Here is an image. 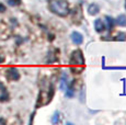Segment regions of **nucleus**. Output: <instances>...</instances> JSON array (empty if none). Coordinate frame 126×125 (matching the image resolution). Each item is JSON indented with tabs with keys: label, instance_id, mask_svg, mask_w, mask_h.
<instances>
[{
	"label": "nucleus",
	"instance_id": "obj_12",
	"mask_svg": "<svg viewBox=\"0 0 126 125\" xmlns=\"http://www.w3.org/2000/svg\"><path fill=\"white\" fill-rule=\"evenodd\" d=\"M126 40V33H120L115 37V41H125Z\"/></svg>",
	"mask_w": 126,
	"mask_h": 125
},
{
	"label": "nucleus",
	"instance_id": "obj_8",
	"mask_svg": "<svg viewBox=\"0 0 126 125\" xmlns=\"http://www.w3.org/2000/svg\"><path fill=\"white\" fill-rule=\"evenodd\" d=\"M0 90H1V94H0V101H7L8 100V98H9V94H8V92H7V90H6V88L3 87L2 85H0Z\"/></svg>",
	"mask_w": 126,
	"mask_h": 125
},
{
	"label": "nucleus",
	"instance_id": "obj_13",
	"mask_svg": "<svg viewBox=\"0 0 126 125\" xmlns=\"http://www.w3.org/2000/svg\"><path fill=\"white\" fill-rule=\"evenodd\" d=\"M8 3L10 6H19L21 3V0H8Z\"/></svg>",
	"mask_w": 126,
	"mask_h": 125
},
{
	"label": "nucleus",
	"instance_id": "obj_4",
	"mask_svg": "<svg viewBox=\"0 0 126 125\" xmlns=\"http://www.w3.org/2000/svg\"><path fill=\"white\" fill-rule=\"evenodd\" d=\"M6 75H7V78L12 81H16L20 79V73H19V70L16 67H10V68H8L6 71Z\"/></svg>",
	"mask_w": 126,
	"mask_h": 125
},
{
	"label": "nucleus",
	"instance_id": "obj_3",
	"mask_svg": "<svg viewBox=\"0 0 126 125\" xmlns=\"http://www.w3.org/2000/svg\"><path fill=\"white\" fill-rule=\"evenodd\" d=\"M53 94H54V90L50 91V93H49V91H48V92H46V91H41L37 103H36V108H38L40 105L42 107V105H45V104H47L48 102H50V100H52V98H53Z\"/></svg>",
	"mask_w": 126,
	"mask_h": 125
},
{
	"label": "nucleus",
	"instance_id": "obj_11",
	"mask_svg": "<svg viewBox=\"0 0 126 125\" xmlns=\"http://www.w3.org/2000/svg\"><path fill=\"white\" fill-rule=\"evenodd\" d=\"M66 88H68L67 87V81H66V76H63V79H62V82H60V89L62 90H65Z\"/></svg>",
	"mask_w": 126,
	"mask_h": 125
},
{
	"label": "nucleus",
	"instance_id": "obj_5",
	"mask_svg": "<svg viewBox=\"0 0 126 125\" xmlns=\"http://www.w3.org/2000/svg\"><path fill=\"white\" fill-rule=\"evenodd\" d=\"M71 41L75 43V44L79 45L81 44L82 42H83V36H82V34H80L79 32H72L71 33Z\"/></svg>",
	"mask_w": 126,
	"mask_h": 125
},
{
	"label": "nucleus",
	"instance_id": "obj_6",
	"mask_svg": "<svg viewBox=\"0 0 126 125\" xmlns=\"http://www.w3.org/2000/svg\"><path fill=\"white\" fill-rule=\"evenodd\" d=\"M94 29H95L96 32L101 33L104 31V29H105V25H104L103 21L101 20V19H96L95 21H94Z\"/></svg>",
	"mask_w": 126,
	"mask_h": 125
},
{
	"label": "nucleus",
	"instance_id": "obj_16",
	"mask_svg": "<svg viewBox=\"0 0 126 125\" xmlns=\"http://www.w3.org/2000/svg\"><path fill=\"white\" fill-rule=\"evenodd\" d=\"M3 61H4V57L2 56V55H0V64H1V62H3Z\"/></svg>",
	"mask_w": 126,
	"mask_h": 125
},
{
	"label": "nucleus",
	"instance_id": "obj_1",
	"mask_svg": "<svg viewBox=\"0 0 126 125\" xmlns=\"http://www.w3.org/2000/svg\"><path fill=\"white\" fill-rule=\"evenodd\" d=\"M70 70L74 74H81L84 69V57L80 49L74 50L69 61Z\"/></svg>",
	"mask_w": 126,
	"mask_h": 125
},
{
	"label": "nucleus",
	"instance_id": "obj_9",
	"mask_svg": "<svg viewBox=\"0 0 126 125\" xmlns=\"http://www.w3.org/2000/svg\"><path fill=\"white\" fill-rule=\"evenodd\" d=\"M116 23L120 26H125L126 25V16L125 14H121L116 19Z\"/></svg>",
	"mask_w": 126,
	"mask_h": 125
},
{
	"label": "nucleus",
	"instance_id": "obj_10",
	"mask_svg": "<svg viewBox=\"0 0 126 125\" xmlns=\"http://www.w3.org/2000/svg\"><path fill=\"white\" fill-rule=\"evenodd\" d=\"M106 21H108V24H109V30L112 31L113 30V26H114V20H113L112 18H110V16H106Z\"/></svg>",
	"mask_w": 126,
	"mask_h": 125
},
{
	"label": "nucleus",
	"instance_id": "obj_2",
	"mask_svg": "<svg viewBox=\"0 0 126 125\" xmlns=\"http://www.w3.org/2000/svg\"><path fill=\"white\" fill-rule=\"evenodd\" d=\"M49 10L59 16H66L69 13V4L65 0H49Z\"/></svg>",
	"mask_w": 126,
	"mask_h": 125
},
{
	"label": "nucleus",
	"instance_id": "obj_7",
	"mask_svg": "<svg viewBox=\"0 0 126 125\" xmlns=\"http://www.w3.org/2000/svg\"><path fill=\"white\" fill-rule=\"evenodd\" d=\"M99 11H100V9H99L96 3H91L88 8V13L90 14V16H95V14L99 13Z\"/></svg>",
	"mask_w": 126,
	"mask_h": 125
},
{
	"label": "nucleus",
	"instance_id": "obj_17",
	"mask_svg": "<svg viewBox=\"0 0 126 125\" xmlns=\"http://www.w3.org/2000/svg\"><path fill=\"white\" fill-rule=\"evenodd\" d=\"M125 8H126V4H125Z\"/></svg>",
	"mask_w": 126,
	"mask_h": 125
},
{
	"label": "nucleus",
	"instance_id": "obj_14",
	"mask_svg": "<svg viewBox=\"0 0 126 125\" xmlns=\"http://www.w3.org/2000/svg\"><path fill=\"white\" fill-rule=\"evenodd\" d=\"M58 121H59V113H58V112H56V113H55V114H54V117H53V120H52V122H53V123H57V122Z\"/></svg>",
	"mask_w": 126,
	"mask_h": 125
},
{
	"label": "nucleus",
	"instance_id": "obj_15",
	"mask_svg": "<svg viewBox=\"0 0 126 125\" xmlns=\"http://www.w3.org/2000/svg\"><path fill=\"white\" fill-rule=\"evenodd\" d=\"M106 69H121V70H123V69H126V67H105Z\"/></svg>",
	"mask_w": 126,
	"mask_h": 125
}]
</instances>
